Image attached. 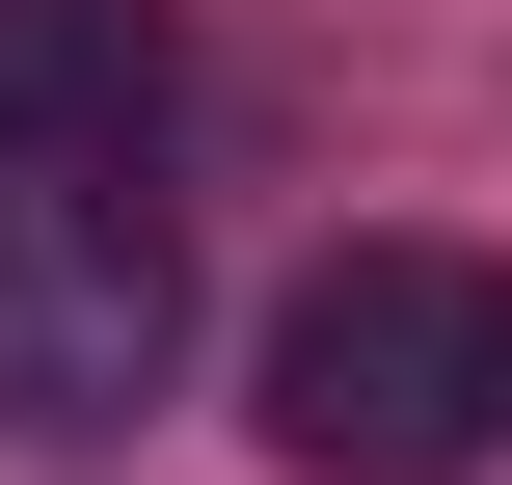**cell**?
<instances>
[{
    "label": "cell",
    "mask_w": 512,
    "mask_h": 485,
    "mask_svg": "<svg viewBox=\"0 0 512 485\" xmlns=\"http://www.w3.org/2000/svg\"><path fill=\"white\" fill-rule=\"evenodd\" d=\"M270 459L297 485H486L512 459V270L486 243H324L270 297Z\"/></svg>",
    "instance_id": "1"
},
{
    "label": "cell",
    "mask_w": 512,
    "mask_h": 485,
    "mask_svg": "<svg viewBox=\"0 0 512 485\" xmlns=\"http://www.w3.org/2000/svg\"><path fill=\"white\" fill-rule=\"evenodd\" d=\"M189 351V243L135 162H0V432H135Z\"/></svg>",
    "instance_id": "2"
},
{
    "label": "cell",
    "mask_w": 512,
    "mask_h": 485,
    "mask_svg": "<svg viewBox=\"0 0 512 485\" xmlns=\"http://www.w3.org/2000/svg\"><path fill=\"white\" fill-rule=\"evenodd\" d=\"M162 108H189L162 0H0V162H135Z\"/></svg>",
    "instance_id": "3"
}]
</instances>
